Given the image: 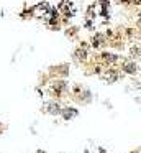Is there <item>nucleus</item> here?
<instances>
[{"instance_id":"1","label":"nucleus","mask_w":141,"mask_h":153,"mask_svg":"<svg viewBox=\"0 0 141 153\" xmlns=\"http://www.w3.org/2000/svg\"><path fill=\"white\" fill-rule=\"evenodd\" d=\"M121 2H125V4H133V2H138V0H121Z\"/></svg>"}]
</instances>
